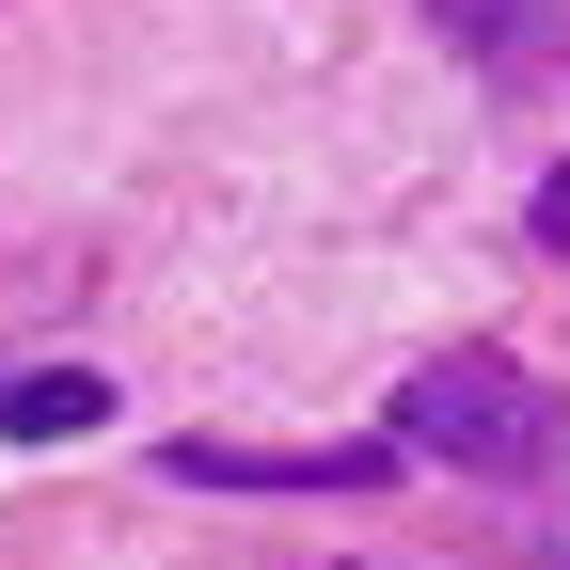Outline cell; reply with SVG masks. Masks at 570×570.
<instances>
[{
  "label": "cell",
  "mask_w": 570,
  "mask_h": 570,
  "mask_svg": "<svg viewBox=\"0 0 570 570\" xmlns=\"http://www.w3.org/2000/svg\"><path fill=\"white\" fill-rule=\"evenodd\" d=\"M554 428H570V412H554L539 365H508V348H428V365L396 381V428H381V444L444 460V475H539Z\"/></svg>",
  "instance_id": "cell-1"
},
{
  "label": "cell",
  "mask_w": 570,
  "mask_h": 570,
  "mask_svg": "<svg viewBox=\"0 0 570 570\" xmlns=\"http://www.w3.org/2000/svg\"><path fill=\"white\" fill-rule=\"evenodd\" d=\"M428 32L475 48V63H508V80H539V63L570 48V0H428Z\"/></svg>",
  "instance_id": "cell-2"
},
{
  "label": "cell",
  "mask_w": 570,
  "mask_h": 570,
  "mask_svg": "<svg viewBox=\"0 0 570 570\" xmlns=\"http://www.w3.org/2000/svg\"><path fill=\"white\" fill-rule=\"evenodd\" d=\"M96 412H111L96 365H32V381H0V444H80Z\"/></svg>",
  "instance_id": "cell-3"
},
{
  "label": "cell",
  "mask_w": 570,
  "mask_h": 570,
  "mask_svg": "<svg viewBox=\"0 0 570 570\" xmlns=\"http://www.w3.org/2000/svg\"><path fill=\"white\" fill-rule=\"evenodd\" d=\"M539 254H570V175H554V190H539Z\"/></svg>",
  "instance_id": "cell-4"
}]
</instances>
